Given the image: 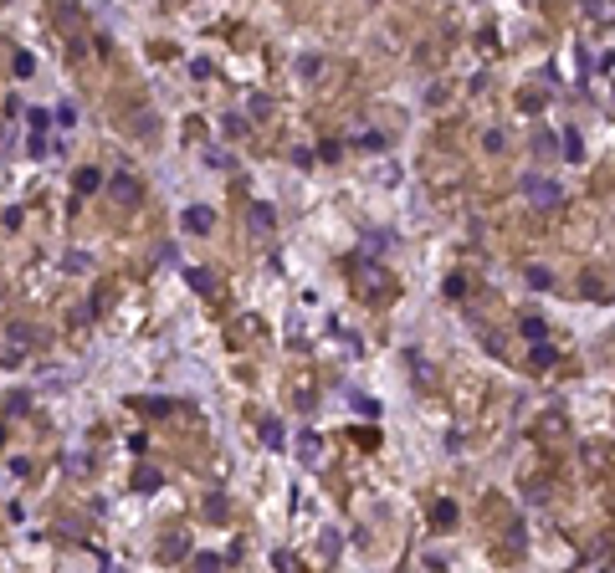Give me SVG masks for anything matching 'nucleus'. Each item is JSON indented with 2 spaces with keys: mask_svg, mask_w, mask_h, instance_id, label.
Here are the masks:
<instances>
[{
  "mask_svg": "<svg viewBox=\"0 0 615 573\" xmlns=\"http://www.w3.org/2000/svg\"><path fill=\"white\" fill-rule=\"evenodd\" d=\"M518 190H523V195H534V205H538V210H548V205H559V200H564V195H559V185L538 180V174H523V180H518Z\"/></svg>",
  "mask_w": 615,
  "mask_h": 573,
  "instance_id": "nucleus-1",
  "label": "nucleus"
},
{
  "mask_svg": "<svg viewBox=\"0 0 615 573\" xmlns=\"http://www.w3.org/2000/svg\"><path fill=\"white\" fill-rule=\"evenodd\" d=\"M210 226H215V215H210L205 205H190V210H185V231H190V236H205Z\"/></svg>",
  "mask_w": 615,
  "mask_h": 573,
  "instance_id": "nucleus-2",
  "label": "nucleus"
},
{
  "mask_svg": "<svg viewBox=\"0 0 615 573\" xmlns=\"http://www.w3.org/2000/svg\"><path fill=\"white\" fill-rule=\"evenodd\" d=\"M108 190H113L118 205H134V200H139V185L128 180V174H113V180H108Z\"/></svg>",
  "mask_w": 615,
  "mask_h": 573,
  "instance_id": "nucleus-3",
  "label": "nucleus"
},
{
  "mask_svg": "<svg viewBox=\"0 0 615 573\" xmlns=\"http://www.w3.org/2000/svg\"><path fill=\"white\" fill-rule=\"evenodd\" d=\"M72 190H77V195H98V190H103V174H98V169H77V174H72Z\"/></svg>",
  "mask_w": 615,
  "mask_h": 573,
  "instance_id": "nucleus-4",
  "label": "nucleus"
},
{
  "mask_svg": "<svg viewBox=\"0 0 615 573\" xmlns=\"http://www.w3.org/2000/svg\"><path fill=\"white\" fill-rule=\"evenodd\" d=\"M298 456H303V466H318V456H323V440H318V435H303V440H298Z\"/></svg>",
  "mask_w": 615,
  "mask_h": 573,
  "instance_id": "nucleus-5",
  "label": "nucleus"
},
{
  "mask_svg": "<svg viewBox=\"0 0 615 573\" xmlns=\"http://www.w3.org/2000/svg\"><path fill=\"white\" fill-rule=\"evenodd\" d=\"M134 492H144V497L159 492V471H154V466H139V471H134Z\"/></svg>",
  "mask_w": 615,
  "mask_h": 573,
  "instance_id": "nucleus-6",
  "label": "nucleus"
},
{
  "mask_svg": "<svg viewBox=\"0 0 615 573\" xmlns=\"http://www.w3.org/2000/svg\"><path fill=\"white\" fill-rule=\"evenodd\" d=\"M564 159H569V164H580V159H585V144H580L575 128H564Z\"/></svg>",
  "mask_w": 615,
  "mask_h": 573,
  "instance_id": "nucleus-7",
  "label": "nucleus"
},
{
  "mask_svg": "<svg viewBox=\"0 0 615 573\" xmlns=\"http://www.w3.org/2000/svg\"><path fill=\"white\" fill-rule=\"evenodd\" d=\"M252 226H256V231H272V226H277V210H272V205H256V210H252Z\"/></svg>",
  "mask_w": 615,
  "mask_h": 573,
  "instance_id": "nucleus-8",
  "label": "nucleus"
},
{
  "mask_svg": "<svg viewBox=\"0 0 615 573\" xmlns=\"http://www.w3.org/2000/svg\"><path fill=\"white\" fill-rule=\"evenodd\" d=\"M523 338H529V343H543V338H548L543 318H523Z\"/></svg>",
  "mask_w": 615,
  "mask_h": 573,
  "instance_id": "nucleus-9",
  "label": "nucleus"
},
{
  "mask_svg": "<svg viewBox=\"0 0 615 573\" xmlns=\"http://www.w3.org/2000/svg\"><path fill=\"white\" fill-rule=\"evenodd\" d=\"M185 282L195 286V292H210V286H215V277H210V272H201V267H190V272H185Z\"/></svg>",
  "mask_w": 615,
  "mask_h": 573,
  "instance_id": "nucleus-10",
  "label": "nucleus"
},
{
  "mask_svg": "<svg viewBox=\"0 0 615 573\" xmlns=\"http://www.w3.org/2000/svg\"><path fill=\"white\" fill-rule=\"evenodd\" d=\"M548 364H554V348L543 338V343H534V369H548Z\"/></svg>",
  "mask_w": 615,
  "mask_h": 573,
  "instance_id": "nucleus-11",
  "label": "nucleus"
},
{
  "mask_svg": "<svg viewBox=\"0 0 615 573\" xmlns=\"http://www.w3.org/2000/svg\"><path fill=\"white\" fill-rule=\"evenodd\" d=\"M261 440H267V446H282V420H261Z\"/></svg>",
  "mask_w": 615,
  "mask_h": 573,
  "instance_id": "nucleus-12",
  "label": "nucleus"
},
{
  "mask_svg": "<svg viewBox=\"0 0 615 573\" xmlns=\"http://www.w3.org/2000/svg\"><path fill=\"white\" fill-rule=\"evenodd\" d=\"M134 410H139V415H164L169 400H134Z\"/></svg>",
  "mask_w": 615,
  "mask_h": 573,
  "instance_id": "nucleus-13",
  "label": "nucleus"
},
{
  "mask_svg": "<svg viewBox=\"0 0 615 573\" xmlns=\"http://www.w3.org/2000/svg\"><path fill=\"white\" fill-rule=\"evenodd\" d=\"M589 16H600V21H615V0H589Z\"/></svg>",
  "mask_w": 615,
  "mask_h": 573,
  "instance_id": "nucleus-14",
  "label": "nucleus"
},
{
  "mask_svg": "<svg viewBox=\"0 0 615 573\" xmlns=\"http://www.w3.org/2000/svg\"><path fill=\"white\" fill-rule=\"evenodd\" d=\"M436 522L451 527V522H456V502H436Z\"/></svg>",
  "mask_w": 615,
  "mask_h": 573,
  "instance_id": "nucleus-15",
  "label": "nucleus"
},
{
  "mask_svg": "<svg viewBox=\"0 0 615 573\" xmlns=\"http://www.w3.org/2000/svg\"><path fill=\"white\" fill-rule=\"evenodd\" d=\"M31 72H36V57L21 52V57H16V77H31Z\"/></svg>",
  "mask_w": 615,
  "mask_h": 573,
  "instance_id": "nucleus-16",
  "label": "nucleus"
},
{
  "mask_svg": "<svg viewBox=\"0 0 615 573\" xmlns=\"http://www.w3.org/2000/svg\"><path fill=\"white\" fill-rule=\"evenodd\" d=\"M52 118H57L62 128H72V123H77V108H72V103H62V108H57V113H52Z\"/></svg>",
  "mask_w": 615,
  "mask_h": 573,
  "instance_id": "nucleus-17",
  "label": "nucleus"
},
{
  "mask_svg": "<svg viewBox=\"0 0 615 573\" xmlns=\"http://www.w3.org/2000/svg\"><path fill=\"white\" fill-rule=\"evenodd\" d=\"M205 164H210V169H231V154H221V149H205Z\"/></svg>",
  "mask_w": 615,
  "mask_h": 573,
  "instance_id": "nucleus-18",
  "label": "nucleus"
},
{
  "mask_svg": "<svg viewBox=\"0 0 615 573\" xmlns=\"http://www.w3.org/2000/svg\"><path fill=\"white\" fill-rule=\"evenodd\" d=\"M529 282H534V286H538V292H548V286H554V277H548V272H543V267H534V272H529Z\"/></svg>",
  "mask_w": 615,
  "mask_h": 573,
  "instance_id": "nucleus-19",
  "label": "nucleus"
},
{
  "mask_svg": "<svg viewBox=\"0 0 615 573\" xmlns=\"http://www.w3.org/2000/svg\"><path fill=\"white\" fill-rule=\"evenodd\" d=\"M26 118H31V128H36V134H41V128H47V123H57L52 113H41V108H31V113H26Z\"/></svg>",
  "mask_w": 615,
  "mask_h": 573,
  "instance_id": "nucleus-20",
  "label": "nucleus"
},
{
  "mask_svg": "<svg viewBox=\"0 0 615 573\" xmlns=\"http://www.w3.org/2000/svg\"><path fill=\"white\" fill-rule=\"evenodd\" d=\"M482 144H487L492 154H502V149H508V139H502V134H497V128H492V134H487V139H482Z\"/></svg>",
  "mask_w": 615,
  "mask_h": 573,
  "instance_id": "nucleus-21",
  "label": "nucleus"
}]
</instances>
